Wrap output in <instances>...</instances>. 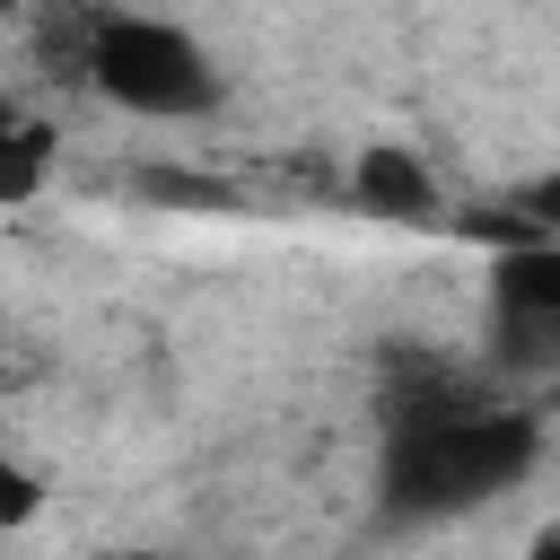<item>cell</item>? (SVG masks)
Returning <instances> with one entry per match:
<instances>
[{
	"mask_svg": "<svg viewBox=\"0 0 560 560\" xmlns=\"http://www.w3.org/2000/svg\"><path fill=\"white\" fill-rule=\"evenodd\" d=\"M542 455L525 411H411L385 438V508L394 516H455L516 490Z\"/></svg>",
	"mask_w": 560,
	"mask_h": 560,
	"instance_id": "1",
	"label": "cell"
},
{
	"mask_svg": "<svg viewBox=\"0 0 560 560\" xmlns=\"http://www.w3.org/2000/svg\"><path fill=\"white\" fill-rule=\"evenodd\" d=\"M88 79H96V96H114L122 114H149V122H192L219 105L210 52L175 18H140V9H114L88 26Z\"/></svg>",
	"mask_w": 560,
	"mask_h": 560,
	"instance_id": "2",
	"label": "cell"
},
{
	"mask_svg": "<svg viewBox=\"0 0 560 560\" xmlns=\"http://www.w3.org/2000/svg\"><path fill=\"white\" fill-rule=\"evenodd\" d=\"M350 201H359L368 219L420 228V219H438V175H429L420 149H402V140H368V149L350 158Z\"/></svg>",
	"mask_w": 560,
	"mask_h": 560,
	"instance_id": "3",
	"label": "cell"
},
{
	"mask_svg": "<svg viewBox=\"0 0 560 560\" xmlns=\"http://www.w3.org/2000/svg\"><path fill=\"white\" fill-rule=\"evenodd\" d=\"M52 175V131L44 122H18V105H0V210L35 201Z\"/></svg>",
	"mask_w": 560,
	"mask_h": 560,
	"instance_id": "4",
	"label": "cell"
},
{
	"mask_svg": "<svg viewBox=\"0 0 560 560\" xmlns=\"http://www.w3.org/2000/svg\"><path fill=\"white\" fill-rule=\"evenodd\" d=\"M35 508H44V481H35L26 464H9V455H0V534H18Z\"/></svg>",
	"mask_w": 560,
	"mask_h": 560,
	"instance_id": "5",
	"label": "cell"
},
{
	"mask_svg": "<svg viewBox=\"0 0 560 560\" xmlns=\"http://www.w3.org/2000/svg\"><path fill=\"white\" fill-rule=\"evenodd\" d=\"M516 210H525V228H534V236H542V228H560V175L525 184V192H516Z\"/></svg>",
	"mask_w": 560,
	"mask_h": 560,
	"instance_id": "6",
	"label": "cell"
},
{
	"mask_svg": "<svg viewBox=\"0 0 560 560\" xmlns=\"http://www.w3.org/2000/svg\"><path fill=\"white\" fill-rule=\"evenodd\" d=\"M525 560H560V525H542V534L525 542Z\"/></svg>",
	"mask_w": 560,
	"mask_h": 560,
	"instance_id": "7",
	"label": "cell"
}]
</instances>
